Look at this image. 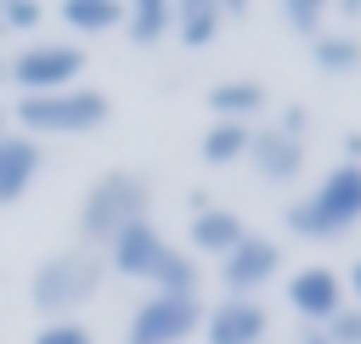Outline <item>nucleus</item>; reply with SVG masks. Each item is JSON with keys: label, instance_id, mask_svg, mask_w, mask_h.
Here are the masks:
<instances>
[{"label": "nucleus", "instance_id": "obj_14", "mask_svg": "<svg viewBox=\"0 0 361 344\" xmlns=\"http://www.w3.org/2000/svg\"><path fill=\"white\" fill-rule=\"evenodd\" d=\"M209 113L231 118V124H254V113H265V85L259 79H220V85H209Z\"/></svg>", "mask_w": 361, "mask_h": 344}, {"label": "nucleus", "instance_id": "obj_23", "mask_svg": "<svg viewBox=\"0 0 361 344\" xmlns=\"http://www.w3.org/2000/svg\"><path fill=\"white\" fill-rule=\"evenodd\" d=\"M282 23H288L293 34H305V39H316L322 23H327V6H322V0H288V6H282Z\"/></svg>", "mask_w": 361, "mask_h": 344}, {"label": "nucleus", "instance_id": "obj_29", "mask_svg": "<svg viewBox=\"0 0 361 344\" xmlns=\"http://www.w3.org/2000/svg\"><path fill=\"white\" fill-rule=\"evenodd\" d=\"M299 344H333V338H327L322 327H305V338H299Z\"/></svg>", "mask_w": 361, "mask_h": 344}, {"label": "nucleus", "instance_id": "obj_19", "mask_svg": "<svg viewBox=\"0 0 361 344\" xmlns=\"http://www.w3.org/2000/svg\"><path fill=\"white\" fill-rule=\"evenodd\" d=\"M197 288H203V265L192 254L169 248L164 265H158V276H152V293H186V299H197Z\"/></svg>", "mask_w": 361, "mask_h": 344}, {"label": "nucleus", "instance_id": "obj_25", "mask_svg": "<svg viewBox=\"0 0 361 344\" xmlns=\"http://www.w3.org/2000/svg\"><path fill=\"white\" fill-rule=\"evenodd\" d=\"M276 130H288V135H299V141H305V130H310V113H305V107H282Z\"/></svg>", "mask_w": 361, "mask_h": 344}, {"label": "nucleus", "instance_id": "obj_2", "mask_svg": "<svg viewBox=\"0 0 361 344\" xmlns=\"http://www.w3.org/2000/svg\"><path fill=\"white\" fill-rule=\"evenodd\" d=\"M113 118V102L90 85H68L51 96H17L11 102V130L45 141V135H96Z\"/></svg>", "mask_w": 361, "mask_h": 344}, {"label": "nucleus", "instance_id": "obj_22", "mask_svg": "<svg viewBox=\"0 0 361 344\" xmlns=\"http://www.w3.org/2000/svg\"><path fill=\"white\" fill-rule=\"evenodd\" d=\"M28 344H96V333H90L79 316H62V321H39Z\"/></svg>", "mask_w": 361, "mask_h": 344}, {"label": "nucleus", "instance_id": "obj_30", "mask_svg": "<svg viewBox=\"0 0 361 344\" xmlns=\"http://www.w3.org/2000/svg\"><path fill=\"white\" fill-rule=\"evenodd\" d=\"M6 130H11V113H6V107H0V135H6Z\"/></svg>", "mask_w": 361, "mask_h": 344}, {"label": "nucleus", "instance_id": "obj_6", "mask_svg": "<svg viewBox=\"0 0 361 344\" xmlns=\"http://www.w3.org/2000/svg\"><path fill=\"white\" fill-rule=\"evenodd\" d=\"M192 333H203V299L147 293V299L130 310V338H124V344H186Z\"/></svg>", "mask_w": 361, "mask_h": 344}, {"label": "nucleus", "instance_id": "obj_27", "mask_svg": "<svg viewBox=\"0 0 361 344\" xmlns=\"http://www.w3.org/2000/svg\"><path fill=\"white\" fill-rule=\"evenodd\" d=\"M344 164H361V135H355V130L344 135Z\"/></svg>", "mask_w": 361, "mask_h": 344}, {"label": "nucleus", "instance_id": "obj_1", "mask_svg": "<svg viewBox=\"0 0 361 344\" xmlns=\"http://www.w3.org/2000/svg\"><path fill=\"white\" fill-rule=\"evenodd\" d=\"M288 231L305 242H338L350 226H361V164H338L316 180V192H305L299 203H288Z\"/></svg>", "mask_w": 361, "mask_h": 344}, {"label": "nucleus", "instance_id": "obj_26", "mask_svg": "<svg viewBox=\"0 0 361 344\" xmlns=\"http://www.w3.org/2000/svg\"><path fill=\"white\" fill-rule=\"evenodd\" d=\"M186 209H192V214H203V209H214V203H209V192H203V186H192V192H186Z\"/></svg>", "mask_w": 361, "mask_h": 344}, {"label": "nucleus", "instance_id": "obj_18", "mask_svg": "<svg viewBox=\"0 0 361 344\" xmlns=\"http://www.w3.org/2000/svg\"><path fill=\"white\" fill-rule=\"evenodd\" d=\"M248 135H254V124H231V118H214L209 130H203V141H197V152H203V164H237V158H248Z\"/></svg>", "mask_w": 361, "mask_h": 344}, {"label": "nucleus", "instance_id": "obj_3", "mask_svg": "<svg viewBox=\"0 0 361 344\" xmlns=\"http://www.w3.org/2000/svg\"><path fill=\"white\" fill-rule=\"evenodd\" d=\"M147 209H152L147 175H135V169H107V175H96V186H90L85 203H79V237H85V248H107L124 226L147 220Z\"/></svg>", "mask_w": 361, "mask_h": 344}, {"label": "nucleus", "instance_id": "obj_20", "mask_svg": "<svg viewBox=\"0 0 361 344\" xmlns=\"http://www.w3.org/2000/svg\"><path fill=\"white\" fill-rule=\"evenodd\" d=\"M310 62L322 73H350L361 68V34H316L310 39Z\"/></svg>", "mask_w": 361, "mask_h": 344}, {"label": "nucleus", "instance_id": "obj_24", "mask_svg": "<svg viewBox=\"0 0 361 344\" xmlns=\"http://www.w3.org/2000/svg\"><path fill=\"white\" fill-rule=\"evenodd\" d=\"M322 333H327L333 344H361V305H344V310H338Z\"/></svg>", "mask_w": 361, "mask_h": 344}, {"label": "nucleus", "instance_id": "obj_16", "mask_svg": "<svg viewBox=\"0 0 361 344\" xmlns=\"http://www.w3.org/2000/svg\"><path fill=\"white\" fill-rule=\"evenodd\" d=\"M220 23H226V11H220L214 0H186V6H175V28H169V34H175L186 51H203V45H214Z\"/></svg>", "mask_w": 361, "mask_h": 344}, {"label": "nucleus", "instance_id": "obj_21", "mask_svg": "<svg viewBox=\"0 0 361 344\" xmlns=\"http://www.w3.org/2000/svg\"><path fill=\"white\" fill-rule=\"evenodd\" d=\"M45 23L39 0H0V34H34Z\"/></svg>", "mask_w": 361, "mask_h": 344}, {"label": "nucleus", "instance_id": "obj_11", "mask_svg": "<svg viewBox=\"0 0 361 344\" xmlns=\"http://www.w3.org/2000/svg\"><path fill=\"white\" fill-rule=\"evenodd\" d=\"M271 316L259 299H220L214 310H203V344H265Z\"/></svg>", "mask_w": 361, "mask_h": 344}, {"label": "nucleus", "instance_id": "obj_5", "mask_svg": "<svg viewBox=\"0 0 361 344\" xmlns=\"http://www.w3.org/2000/svg\"><path fill=\"white\" fill-rule=\"evenodd\" d=\"M85 62H90V56H85V45H73V39H28V45L11 51V62H6L0 73L17 85V96H51V90L79 85Z\"/></svg>", "mask_w": 361, "mask_h": 344}, {"label": "nucleus", "instance_id": "obj_4", "mask_svg": "<svg viewBox=\"0 0 361 344\" xmlns=\"http://www.w3.org/2000/svg\"><path fill=\"white\" fill-rule=\"evenodd\" d=\"M102 276H107L102 254H90V248H62V254H51V259L34 265L28 299H34V310H39L45 321H62V316H73V310L102 288Z\"/></svg>", "mask_w": 361, "mask_h": 344}, {"label": "nucleus", "instance_id": "obj_13", "mask_svg": "<svg viewBox=\"0 0 361 344\" xmlns=\"http://www.w3.org/2000/svg\"><path fill=\"white\" fill-rule=\"evenodd\" d=\"M186 237H192V248H197V254H214V259H226V254H231V248L248 237V226H243L231 209H203V214H192Z\"/></svg>", "mask_w": 361, "mask_h": 344}, {"label": "nucleus", "instance_id": "obj_12", "mask_svg": "<svg viewBox=\"0 0 361 344\" xmlns=\"http://www.w3.org/2000/svg\"><path fill=\"white\" fill-rule=\"evenodd\" d=\"M39 169H45V147L34 135H23V130H6L0 135V209L23 203L34 192V180H39Z\"/></svg>", "mask_w": 361, "mask_h": 344}, {"label": "nucleus", "instance_id": "obj_10", "mask_svg": "<svg viewBox=\"0 0 361 344\" xmlns=\"http://www.w3.org/2000/svg\"><path fill=\"white\" fill-rule=\"evenodd\" d=\"M248 164H254V175L265 180V186H288V180H299L305 175V141L299 135H288V130H254L248 135Z\"/></svg>", "mask_w": 361, "mask_h": 344}, {"label": "nucleus", "instance_id": "obj_17", "mask_svg": "<svg viewBox=\"0 0 361 344\" xmlns=\"http://www.w3.org/2000/svg\"><path fill=\"white\" fill-rule=\"evenodd\" d=\"M56 17H62V28L68 34H113L118 23H124V6L118 0H68V6H56Z\"/></svg>", "mask_w": 361, "mask_h": 344}, {"label": "nucleus", "instance_id": "obj_28", "mask_svg": "<svg viewBox=\"0 0 361 344\" xmlns=\"http://www.w3.org/2000/svg\"><path fill=\"white\" fill-rule=\"evenodd\" d=\"M344 288H350V293H355V305H361V259L350 265V276H344Z\"/></svg>", "mask_w": 361, "mask_h": 344}, {"label": "nucleus", "instance_id": "obj_8", "mask_svg": "<svg viewBox=\"0 0 361 344\" xmlns=\"http://www.w3.org/2000/svg\"><path fill=\"white\" fill-rule=\"evenodd\" d=\"M164 254H169V237H164L152 220H135V226H124V231L102 248V265H107L113 276L152 282V276H158V265H164Z\"/></svg>", "mask_w": 361, "mask_h": 344}, {"label": "nucleus", "instance_id": "obj_7", "mask_svg": "<svg viewBox=\"0 0 361 344\" xmlns=\"http://www.w3.org/2000/svg\"><path fill=\"white\" fill-rule=\"evenodd\" d=\"M276 271H282V242L248 231V237L220 259V288H226V299H254Z\"/></svg>", "mask_w": 361, "mask_h": 344}, {"label": "nucleus", "instance_id": "obj_9", "mask_svg": "<svg viewBox=\"0 0 361 344\" xmlns=\"http://www.w3.org/2000/svg\"><path fill=\"white\" fill-rule=\"evenodd\" d=\"M288 305L310 321V327H327L338 310H344V276L333 265H305L288 276Z\"/></svg>", "mask_w": 361, "mask_h": 344}, {"label": "nucleus", "instance_id": "obj_15", "mask_svg": "<svg viewBox=\"0 0 361 344\" xmlns=\"http://www.w3.org/2000/svg\"><path fill=\"white\" fill-rule=\"evenodd\" d=\"M124 34H130V45H158V39H169V28H175V6L169 0H135V6H124V23H118Z\"/></svg>", "mask_w": 361, "mask_h": 344}]
</instances>
